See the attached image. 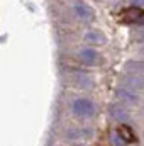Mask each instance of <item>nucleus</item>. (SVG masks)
<instances>
[{"label": "nucleus", "instance_id": "nucleus-2", "mask_svg": "<svg viewBox=\"0 0 144 146\" xmlns=\"http://www.w3.org/2000/svg\"><path fill=\"white\" fill-rule=\"evenodd\" d=\"M119 136L122 138L120 141L122 143H132L134 141V133H132V129L127 126V124H120V127H119Z\"/></svg>", "mask_w": 144, "mask_h": 146}, {"label": "nucleus", "instance_id": "nucleus-5", "mask_svg": "<svg viewBox=\"0 0 144 146\" xmlns=\"http://www.w3.org/2000/svg\"><path fill=\"white\" fill-rule=\"evenodd\" d=\"M97 54L93 53V51H90V49H87V51H81V54H80V58H81V61H85L87 65H92V63H95V58Z\"/></svg>", "mask_w": 144, "mask_h": 146}, {"label": "nucleus", "instance_id": "nucleus-3", "mask_svg": "<svg viewBox=\"0 0 144 146\" xmlns=\"http://www.w3.org/2000/svg\"><path fill=\"white\" fill-rule=\"evenodd\" d=\"M110 114H112V117L117 119L119 122H126V121L129 119V112L124 109V107H120V106H114L112 110H110Z\"/></svg>", "mask_w": 144, "mask_h": 146}, {"label": "nucleus", "instance_id": "nucleus-4", "mask_svg": "<svg viewBox=\"0 0 144 146\" xmlns=\"http://www.w3.org/2000/svg\"><path fill=\"white\" fill-rule=\"evenodd\" d=\"M119 95H120V99H122L124 102H127V104H136V102H137L136 94H134V92H129V90H126V88H122Z\"/></svg>", "mask_w": 144, "mask_h": 146}, {"label": "nucleus", "instance_id": "nucleus-1", "mask_svg": "<svg viewBox=\"0 0 144 146\" xmlns=\"http://www.w3.org/2000/svg\"><path fill=\"white\" fill-rule=\"evenodd\" d=\"M73 110L78 114V115H81V117H90V115H93V104L88 100V99H78L75 104H73Z\"/></svg>", "mask_w": 144, "mask_h": 146}]
</instances>
